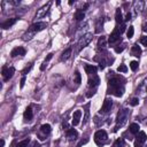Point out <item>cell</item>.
Instances as JSON below:
<instances>
[{"mask_svg": "<svg viewBox=\"0 0 147 147\" xmlns=\"http://www.w3.org/2000/svg\"><path fill=\"white\" fill-rule=\"evenodd\" d=\"M124 81L118 76H112L108 81V93L114 94L115 97H122L124 93Z\"/></svg>", "mask_w": 147, "mask_h": 147, "instance_id": "cell-1", "label": "cell"}, {"mask_svg": "<svg viewBox=\"0 0 147 147\" xmlns=\"http://www.w3.org/2000/svg\"><path fill=\"white\" fill-rule=\"evenodd\" d=\"M46 27H47V23H45V22H37V23H33V24L23 33L22 39H23L24 41L31 40L38 32H40L41 30H44Z\"/></svg>", "mask_w": 147, "mask_h": 147, "instance_id": "cell-2", "label": "cell"}, {"mask_svg": "<svg viewBox=\"0 0 147 147\" xmlns=\"http://www.w3.org/2000/svg\"><path fill=\"white\" fill-rule=\"evenodd\" d=\"M128 115H129V109H122V110L118 112L117 118H116V125H115V129H114L115 132L126 123Z\"/></svg>", "mask_w": 147, "mask_h": 147, "instance_id": "cell-3", "label": "cell"}, {"mask_svg": "<svg viewBox=\"0 0 147 147\" xmlns=\"http://www.w3.org/2000/svg\"><path fill=\"white\" fill-rule=\"evenodd\" d=\"M94 141L98 146H104L108 141V136L105 130H98L94 134Z\"/></svg>", "mask_w": 147, "mask_h": 147, "instance_id": "cell-4", "label": "cell"}, {"mask_svg": "<svg viewBox=\"0 0 147 147\" xmlns=\"http://www.w3.org/2000/svg\"><path fill=\"white\" fill-rule=\"evenodd\" d=\"M14 72H15V68H14V67H8V65L3 67L1 74H3V78H4V81H5V82H8V81L13 77Z\"/></svg>", "mask_w": 147, "mask_h": 147, "instance_id": "cell-5", "label": "cell"}, {"mask_svg": "<svg viewBox=\"0 0 147 147\" xmlns=\"http://www.w3.org/2000/svg\"><path fill=\"white\" fill-rule=\"evenodd\" d=\"M92 38H93L92 33H85L84 36H82L81 39H80V41H78V49L81 51V49H83L84 47H86V46L91 43Z\"/></svg>", "mask_w": 147, "mask_h": 147, "instance_id": "cell-6", "label": "cell"}, {"mask_svg": "<svg viewBox=\"0 0 147 147\" xmlns=\"http://www.w3.org/2000/svg\"><path fill=\"white\" fill-rule=\"evenodd\" d=\"M51 131H52V128H51L49 124H43L40 126V129H39V136H38V138L40 140H44L46 138V136H48L51 133Z\"/></svg>", "mask_w": 147, "mask_h": 147, "instance_id": "cell-7", "label": "cell"}, {"mask_svg": "<svg viewBox=\"0 0 147 147\" xmlns=\"http://www.w3.org/2000/svg\"><path fill=\"white\" fill-rule=\"evenodd\" d=\"M147 140V136L144 131H139L138 134H137V139L134 141V147H142L144 144L146 142Z\"/></svg>", "mask_w": 147, "mask_h": 147, "instance_id": "cell-8", "label": "cell"}, {"mask_svg": "<svg viewBox=\"0 0 147 147\" xmlns=\"http://www.w3.org/2000/svg\"><path fill=\"white\" fill-rule=\"evenodd\" d=\"M51 5H52V3L49 1V3H47L46 5H44L43 7H40L38 11H37V13H36V19H41V17H44L46 14H47V12H48V9H49V7H51Z\"/></svg>", "mask_w": 147, "mask_h": 147, "instance_id": "cell-9", "label": "cell"}, {"mask_svg": "<svg viewBox=\"0 0 147 147\" xmlns=\"http://www.w3.org/2000/svg\"><path fill=\"white\" fill-rule=\"evenodd\" d=\"M121 39V31L116 28L112 33H110V36H109V38H108V43H109V45H113V44H115L116 41H118Z\"/></svg>", "mask_w": 147, "mask_h": 147, "instance_id": "cell-10", "label": "cell"}, {"mask_svg": "<svg viewBox=\"0 0 147 147\" xmlns=\"http://www.w3.org/2000/svg\"><path fill=\"white\" fill-rule=\"evenodd\" d=\"M100 84V78L99 76H97V74L96 75H92V77L90 76L89 78V88H92V90H96Z\"/></svg>", "mask_w": 147, "mask_h": 147, "instance_id": "cell-11", "label": "cell"}, {"mask_svg": "<svg viewBox=\"0 0 147 147\" xmlns=\"http://www.w3.org/2000/svg\"><path fill=\"white\" fill-rule=\"evenodd\" d=\"M112 107H113V101L110 99H105L104 105H102L101 110H100V114H108L110 112Z\"/></svg>", "mask_w": 147, "mask_h": 147, "instance_id": "cell-12", "label": "cell"}, {"mask_svg": "<svg viewBox=\"0 0 147 147\" xmlns=\"http://www.w3.org/2000/svg\"><path fill=\"white\" fill-rule=\"evenodd\" d=\"M25 48H23V47H15V48H13L12 49V52H11V56L12 57H16V56H24L25 55Z\"/></svg>", "mask_w": 147, "mask_h": 147, "instance_id": "cell-13", "label": "cell"}, {"mask_svg": "<svg viewBox=\"0 0 147 147\" xmlns=\"http://www.w3.org/2000/svg\"><path fill=\"white\" fill-rule=\"evenodd\" d=\"M81 116H82V112H81L80 109L74 113V115H72V125H74V126H77V125L80 124Z\"/></svg>", "mask_w": 147, "mask_h": 147, "instance_id": "cell-14", "label": "cell"}, {"mask_svg": "<svg viewBox=\"0 0 147 147\" xmlns=\"http://www.w3.org/2000/svg\"><path fill=\"white\" fill-rule=\"evenodd\" d=\"M67 138L70 141L71 140H75V139L78 138V132L75 129H69V130H67Z\"/></svg>", "mask_w": 147, "mask_h": 147, "instance_id": "cell-15", "label": "cell"}, {"mask_svg": "<svg viewBox=\"0 0 147 147\" xmlns=\"http://www.w3.org/2000/svg\"><path fill=\"white\" fill-rule=\"evenodd\" d=\"M16 21H17V17H12V19L7 20L6 22H4V23L1 24V28H3V29H8V28H11L12 25H14V24L16 23Z\"/></svg>", "mask_w": 147, "mask_h": 147, "instance_id": "cell-16", "label": "cell"}, {"mask_svg": "<svg viewBox=\"0 0 147 147\" xmlns=\"http://www.w3.org/2000/svg\"><path fill=\"white\" fill-rule=\"evenodd\" d=\"M97 70H98V68L96 65H93V64H86L85 65V71H86L88 75H90V76L91 75H96Z\"/></svg>", "mask_w": 147, "mask_h": 147, "instance_id": "cell-17", "label": "cell"}, {"mask_svg": "<svg viewBox=\"0 0 147 147\" xmlns=\"http://www.w3.org/2000/svg\"><path fill=\"white\" fill-rule=\"evenodd\" d=\"M115 20H116V23L118 25H122L124 24V20H123V15H122V11L118 8L116 11V14H115Z\"/></svg>", "mask_w": 147, "mask_h": 147, "instance_id": "cell-18", "label": "cell"}, {"mask_svg": "<svg viewBox=\"0 0 147 147\" xmlns=\"http://www.w3.org/2000/svg\"><path fill=\"white\" fill-rule=\"evenodd\" d=\"M140 54H141V48H140V46H138L137 44L133 45L132 48H131V55H132V56H136V57H139Z\"/></svg>", "mask_w": 147, "mask_h": 147, "instance_id": "cell-19", "label": "cell"}, {"mask_svg": "<svg viewBox=\"0 0 147 147\" xmlns=\"http://www.w3.org/2000/svg\"><path fill=\"white\" fill-rule=\"evenodd\" d=\"M144 7H145V3L142 0H138V1L134 3V9L137 13H141L144 11Z\"/></svg>", "mask_w": 147, "mask_h": 147, "instance_id": "cell-20", "label": "cell"}, {"mask_svg": "<svg viewBox=\"0 0 147 147\" xmlns=\"http://www.w3.org/2000/svg\"><path fill=\"white\" fill-rule=\"evenodd\" d=\"M23 117H24V120H25V121H30V120L33 117V113H32V109H31V107H28V108L24 110Z\"/></svg>", "mask_w": 147, "mask_h": 147, "instance_id": "cell-21", "label": "cell"}, {"mask_svg": "<svg viewBox=\"0 0 147 147\" xmlns=\"http://www.w3.org/2000/svg\"><path fill=\"white\" fill-rule=\"evenodd\" d=\"M106 46H107V38L105 36H101L98 40V47L101 48V49H105Z\"/></svg>", "mask_w": 147, "mask_h": 147, "instance_id": "cell-22", "label": "cell"}, {"mask_svg": "<svg viewBox=\"0 0 147 147\" xmlns=\"http://www.w3.org/2000/svg\"><path fill=\"white\" fill-rule=\"evenodd\" d=\"M70 55H71V47H69V48H67L62 54H61V57H60V60L61 61H67L69 57H70Z\"/></svg>", "mask_w": 147, "mask_h": 147, "instance_id": "cell-23", "label": "cell"}, {"mask_svg": "<svg viewBox=\"0 0 147 147\" xmlns=\"http://www.w3.org/2000/svg\"><path fill=\"white\" fill-rule=\"evenodd\" d=\"M102 27H104V19L100 17V19L97 21V23H96V32H97V33H100L101 30H102Z\"/></svg>", "mask_w": 147, "mask_h": 147, "instance_id": "cell-24", "label": "cell"}, {"mask_svg": "<svg viewBox=\"0 0 147 147\" xmlns=\"http://www.w3.org/2000/svg\"><path fill=\"white\" fill-rule=\"evenodd\" d=\"M139 124H137V123H132V124H130V132L132 133V134H138V132H139Z\"/></svg>", "mask_w": 147, "mask_h": 147, "instance_id": "cell-25", "label": "cell"}, {"mask_svg": "<svg viewBox=\"0 0 147 147\" xmlns=\"http://www.w3.org/2000/svg\"><path fill=\"white\" fill-rule=\"evenodd\" d=\"M74 82L76 84H81V82H82V77H81V74L78 70H76L75 74H74Z\"/></svg>", "mask_w": 147, "mask_h": 147, "instance_id": "cell-26", "label": "cell"}, {"mask_svg": "<svg viewBox=\"0 0 147 147\" xmlns=\"http://www.w3.org/2000/svg\"><path fill=\"white\" fill-rule=\"evenodd\" d=\"M29 142H30V138H25L24 140L19 141V142L16 144V146H15V147H28Z\"/></svg>", "mask_w": 147, "mask_h": 147, "instance_id": "cell-27", "label": "cell"}, {"mask_svg": "<svg viewBox=\"0 0 147 147\" xmlns=\"http://www.w3.org/2000/svg\"><path fill=\"white\" fill-rule=\"evenodd\" d=\"M84 17H85V14H84V12H82V11H78V12L75 14V19H76L77 21H82Z\"/></svg>", "mask_w": 147, "mask_h": 147, "instance_id": "cell-28", "label": "cell"}, {"mask_svg": "<svg viewBox=\"0 0 147 147\" xmlns=\"http://www.w3.org/2000/svg\"><path fill=\"white\" fill-rule=\"evenodd\" d=\"M124 146H125V141L123 138H118L115 141V147H124Z\"/></svg>", "mask_w": 147, "mask_h": 147, "instance_id": "cell-29", "label": "cell"}, {"mask_svg": "<svg viewBox=\"0 0 147 147\" xmlns=\"http://www.w3.org/2000/svg\"><path fill=\"white\" fill-rule=\"evenodd\" d=\"M133 33H134V29H133V27L131 25V27H129V29H128V31H126V37L130 39V38L133 37Z\"/></svg>", "mask_w": 147, "mask_h": 147, "instance_id": "cell-30", "label": "cell"}, {"mask_svg": "<svg viewBox=\"0 0 147 147\" xmlns=\"http://www.w3.org/2000/svg\"><path fill=\"white\" fill-rule=\"evenodd\" d=\"M32 65H33V63H29V65H27V67H25V68H24V69L22 70V75H23V76H25L27 74H28V72H29V71L31 70Z\"/></svg>", "mask_w": 147, "mask_h": 147, "instance_id": "cell-31", "label": "cell"}, {"mask_svg": "<svg viewBox=\"0 0 147 147\" xmlns=\"http://www.w3.org/2000/svg\"><path fill=\"white\" fill-rule=\"evenodd\" d=\"M139 90H140V91H142L144 93H147V80H146V81H144V83L140 85Z\"/></svg>", "mask_w": 147, "mask_h": 147, "instance_id": "cell-32", "label": "cell"}, {"mask_svg": "<svg viewBox=\"0 0 147 147\" xmlns=\"http://www.w3.org/2000/svg\"><path fill=\"white\" fill-rule=\"evenodd\" d=\"M124 49H125V44H122L121 46L118 45L117 47H115V52H116V53H121V52H123Z\"/></svg>", "mask_w": 147, "mask_h": 147, "instance_id": "cell-33", "label": "cell"}, {"mask_svg": "<svg viewBox=\"0 0 147 147\" xmlns=\"http://www.w3.org/2000/svg\"><path fill=\"white\" fill-rule=\"evenodd\" d=\"M130 68H131L132 71H136V70L138 69V62H137V61H132V62L130 63Z\"/></svg>", "mask_w": 147, "mask_h": 147, "instance_id": "cell-34", "label": "cell"}, {"mask_svg": "<svg viewBox=\"0 0 147 147\" xmlns=\"http://www.w3.org/2000/svg\"><path fill=\"white\" fill-rule=\"evenodd\" d=\"M117 71L118 72H126L128 71V67L125 64H121L118 68H117Z\"/></svg>", "mask_w": 147, "mask_h": 147, "instance_id": "cell-35", "label": "cell"}, {"mask_svg": "<svg viewBox=\"0 0 147 147\" xmlns=\"http://www.w3.org/2000/svg\"><path fill=\"white\" fill-rule=\"evenodd\" d=\"M89 106H90V105H86V107H85V117H84L83 124H85L86 121H88V118H89Z\"/></svg>", "mask_w": 147, "mask_h": 147, "instance_id": "cell-36", "label": "cell"}, {"mask_svg": "<svg viewBox=\"0 0 147 147\" xmlns=\"http://www.w3.org/2000/svg\"><path fill=\"white\" fill-rule=\"evenodd\" d=\"M129 104H130L131 106H137V105L139 104V99H138V98H132Z\"/></svg>", "mask_w": 147, "mask_h": 147, "instance_id": "cell-37", "label": "cell"}, {"mask_svg": "<svg viewBox=\"0 0 147 147\" xmlns=\"http://www.w3.org/2000/svg\"><path fill=\"white\" fill-rule=\"evenodd\" d=\"M140 44H141L142 46H146V47H147V36H142V37L140 38Z\"/></svg>", "mask_w": 147, "mask_h": 147, "instance_id": "cell-38", "label": "cell"}, {"mask_svg": "<svg viewBox=\"0 0 147 147\" xmlns=\"http://www.w3.org/2000/svg\"><path fill=\"white\" fill-rule=\"evenodd\" d=\"M12 6H19L20 5V0H11V1H8Z\"/></svg>", "mask_w": 147, "mask_h": 147, "instance_id": "cell-39", "label": "cell"}, {"mask_svg": "<svg viewBox=\"0 0 147 147\" xmlns=\"http://www.w3.org/2000/svg\"><path fill=\"white\" fill-rule=\"evenodd\" d=\"M24 84H25V76H23V77L21 78V82H20V88L22 89V88L24 86Z\"/></svg>", "mask_w": 147, "mask_h": 147, "instance_id": "cell-40", "label": "cell"}, {"mask_svg": "<svg viewBox=\"0 0 147 147\" xmlns=\"http://www.w3.org/2000/svg\"><path fill=\"white\" fill-rule=\"evenodd\" d=\"M88 141H89V139H84V140H81V141H80V144L77 145V147H81L82 145H84V144H86Z\"/></svg>", "mask_w": 147, "mask_h": 147, "instance_id": "cell-41", "label": "cell"}, {"mask_svg": "<svg viewBox=\"0 0 147 147\" xmlns=\"http://www.w3.org/2000/svg\"><path fill=\"white\" fill-rule=\"evenodd\" d=\"M47 63H48V62H46V61H44V62H43V64L40 65V70H45V68L47 67Z\"/></svg>", "mask_w": 147, "mask_h": 147, "instance_id": "cell-42", "label": "cell"}, {"mask_svg": "<svg viewBox=\"0 0 147 147\" xmlns=\"http://www.w3.org/2000/svg\"><path fill=\"white\" fill-rule=\"evenodd\" d=\"M52 57H53V54H52V53H49V54L47 55V57L45 59V61H46V62H48V61H49V60H51Z\"/></svg>", "mask_w": 147, "mask_h": 147, "instance_id": "cell-43", "label": "cell"}, {"mask_svg": "<svg viewBox=\"0 0 147 147\" xmlns=\"http://www.w3.org/2000/svg\"><path fill=\"white\" fill-rule=\"evenodd\" d=\"M129 20H131V13H130V12H128L126 17H125V21H129Z\"/></svg>", "mask_w": 147, "mask_h": 147, "instance_id": "cell-44", "label": "cell"}, {"mask_svg": "<svg viewBox=\"0 0 147 147\" xmlns=\"http://www.w3.org/2000/svg\"><path fill=\"white\" fill-rule=\"evenodd\" d=\"M89 6H90V4H85V5H84V7H83V9H82V12H85V11L89 8Z\"/></svg>", "mask_w": 147, "mask_h": 147, "instance_id": "cell-45", "label": "cell"}, {"mask_svg": "<svg viewBox=\"0 0 147 147\" xmlns=\"http://www.w3.org/2000/svg\"><path fill=\"white\" fill-rule=\"evenodd\" d=\"M142 31L147 32V23H144V25H142Z\"/></svg>", "mask_w": 147, "mask_h": 147, "instance_id": "cell-46", "label": "cell"}, {"mask_svg": "<svg viewBox=\"0 0 147 147\" xmlns=\"http://www.w3.org/2000/svg\"><path fill=\"white\" fill-rule=\"evenodd\" d=\"M35 147H47V146H46V145H43V146H40L38 142H36V144H35Z\"/></svg>", "mask_w": 147, "mask_h": 147, "instance_id": "cell-47", "label": "cell"}, {"mask_svg": "<svg viewBox=\"0 0 147 147\" xmlns=\"http://www.w3.org/2000/svg\"><path fill=\"white\" fill-rule=\"evenodd\" d=\"M4 145H5V140L1 139V141H0V147H4Z\"/></svg>", "mask_w": 147, "mask_h": 147, "instance_id": "cell-48", "label": "cell"}]
</instances>
